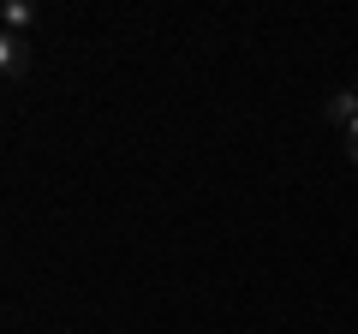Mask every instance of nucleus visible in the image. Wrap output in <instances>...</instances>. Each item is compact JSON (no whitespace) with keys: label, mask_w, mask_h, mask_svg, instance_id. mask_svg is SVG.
Instances as JSON below:
<instances>
[{"label":"nucleus","mask_w":358,"mask_h":334,"mask_svg":"<svg viewBox=\"0 0 358 334\" xmlns=\"http://www.w3.org/2000/svg\"><path fill=\"white\" fill-rule=\"evenodd\" d=\"M352 90H358V84H352Z\"/></svg>","instance_id":"6"},{"label":"nucleus","mask_w":358,"mask_h":334,"mask_svg":"<svg viewBox=\"0 0 358 334\" xmlns=\"http://www.w3.org/2000/svg\"><path fill=\"white\" fill-rule=\"evenodd\" d=\"M0 66H6V78H24L30 72V42L6 30V36H0Z\"/></svg>","instance_id":"2"},{"label":"nucleus","mask_w":358,"mask_h":334,"mask_svg":"<svg viewBox=\"0 0 358 334\" xmlns=\"http://www.w3.org/2000/svg\"><path fill=\"white\" fill-rule=\"evenodd\" d=\"M346 161H352V167H358V143H346Z\"/></svg>","instance_id":"4"},{"label":"nucleus","mask_w":358,"mask_h":334,"mask_svg":"<svg viewBox=\"0 0 358 334\" xmlns=\"http://www.w3.org/2000/svg\"><path fill=\"white\" fill-rule=\"evenodd\" d=\"M0 18H6V30H13V36H24V30L36 24V6H30V0H6V13H0Z\"/></svg>","instance_id":"3"},{"label":"nucleus","mask_w":358,"mask_h":334,"mask_svg":"<svg viewBox=\"0 0 358 334\" xmlns=\"http://www.w3.org/2000/svg\"><path fill=\"white\" fill-rule=\"evenodd\" d=\"M322 119L346 131V126L358 119V90H329V96H322Z\"/></svg>","instance_id":"1"},{"label":"nucleus","mask_w":358,"mask_h":334,"mask_svg":"<svg viewBox=\"0 0 358 334\" xmlns=\"http://www.w3.org/2000/svg\"><path fill=\"white\" fill-rule=\"evenodd\" d=\"M346 143H358V119H352V126H346Z\"/></svg>","instance_id":"5"}]
</instances>
